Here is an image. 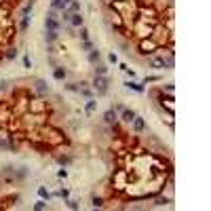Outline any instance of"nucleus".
Here are the masks:
<instances>
[{"mask_svg": "<svg viewBox=\"0 0 211 211\" xmlns=\"http://www.w3.org/2000/svg\"><path fill=\"white\" fill-rule=\"evenodd\" d=\"M27 26H30V17H27V15H21V21H19V32L23 34V32L27 30Z\"/></svg>", "mask_w": 211, "mask_h": 211, "instance_id": "obj_15", "label": "nucleus"}, {"mask_svg": "<svg viewBox=\"0 0 211 211\" xmlns=\"http://www.w3.org/2000/svg\"><path fill=\"white\" fill-rule=\"evenodd\" d=\"M51 9H66V2L63 0H51Z\"/></svg>", "mask_w": 211, "mask_h": 211, "instance_id": "obj_24", "label": "nucleus"}, {"mask_svg": "<svg viewBox=\"0 0 211 211\" xmlns=\"http://www.w3.org/2000/svg\"><path fill=\"white\" fill-rule=\"evenodd\" d=\"M61 19H63V21H70V13H66V11H63V13H61Z\"/></svg>", "mask_w": 211, "mask_h": 211, "instance_id": "obj_36", "label": "nucleus"}, {"mask_svg": "<svg viewBox=\"0 0 211 211\" xmlns=\"http://www.w3.org/2000/svg\"><path fill=\"white\" fill-rule=\"evenodd\" d=\"M38 194H40V199H44V201H49V199H51V192H49L44 186H40V188H38Z\"/></svg>", "mask_w": 211, "mask_h": 211, "instance_id": "obj_21", "label": "nucleus"}, {"mask_svg": "<svg viewBox=\"0 0 211 211\" xmlns=\"http://www.w3.org/2000/svg\"><path fill=\"white\" fill-rule=\"evenodd\" d=\"M95 108H97V101H95V99H91V97H89L87 106H85V112H87V114H93V112H95Z\"/></svg>", "mask_w": 211, "mask_h": 211, "instance_id": "obj_14", "label": "nucleus"}, {"mask_svg": "<svg viewBox=\"0 0 211 211\" xmlns=\"http://www.w3.org/2000/svg\"><path fill=\"white\" fill-rule=\"evenodd\" d=\"M70 23L74 27H80V26H85V19H82L80 13H72V15H70Z\"/></svg>", "mask_w": 211, "mask_h": 211, "instance_id": "obj_9", "label": "nucleus"}, {"mask_svg": "<svg viewBox=\"0 0 211 211\" xmlns=\"http://www.w3.org/2000/svg\"><path fill=\"white\" fill-rule=\"evenodd\" d=\"M17 55H19V51L15 49V47H9V49H7V53H4V57H7V59H15Z\"/></svg>", "mask_w": 211, "mask_h": 211, "instance_id": "obj_19", "label": "nucleus"}, {"mask_svg": "<svg viewBox=\"0 0 211 211\" xmlns=\"http://www.w3.org/2000/svg\"><path fill=\"white\" fill-rule=\"evenodd\" d=\"M91 205H93V207H104V199H99V196H93Z\"/></svg>", "mask_w": 211, "mask_h": 211, "instance_id": "obj_27", "label": "nucleus"}, {"mask_svg": "<svg viewBox=\"0 0 211 211\" xmlns=\"http://www.w3.org/2000/svg\"><path fill=\"white\" fill-rule=\"evenodd\" d=\"M89 61L93 63V66H95L97 61H101V53L97 51V49H91V51H89Z\"/></svg>", "mask_w": 211, "mask_h": 211, "instance_id": "obj_10", "label": "nucleus"}, {"mask_svg": "<svg viewBox=\"0 0 211 211\" xmlns=\"http://www.w3.org/2000/svg\"><path fill=\"white\" fill-rule=\"evenodd\" d=\"M63 2H66V7H68V4H70V2H72V0H63Z\"/></svg>", "mask_w": 211, "mask_h": 211, "instance_id": "obj_37", "label": "nucleus"}, {"mask_svg": "<svg viewBox=\"0 0 211 211\" xmlns=\"http://www.w3.org/2000/svg\"><path fill=\"white\" fill-rule=\"evenodd\" d=\"M104 123L108 125V127H112V125L118 123V112H116L114 108H108L104 112Z\"/></svg>", "mask_w": 211, "mask_h": 211, "instance_id": "obj_4", "label": "nucleus"}, {"mask_svg": "<svg viewBox=\"0 0 211 211\" xmlns=\"http://www.w3.org/2000/svg\"><path fill=\"white\" fill-rule=\"evenodd\" d=\"M57 163L66 167V165H70V163H72V156H68V154H61V156H57Z\"/></svg>", "mask_w": 211, "mask_h": 211, "instance_id": "obj_20", "label": "nucleus"}, {"mask_svg": "<svg viewBox=\"0 0 211 211\" xmlns=\"http://www.w3.org/2000/svg\"><path fill=\"white\" fill-rule=\"evenodd\" d=\"M66 205H68L70 209H78V203H76V201H72V199H66Z\"/></svg>", "mask_w": 211, "mask_h": 211, "instance_id": "obj_30", "label": "nucleus"}, {"mask_svg": "<svg viewBox=\"0 0 211 211\" xmlns=\"http://www.w3.org/2000/svg\"><path fill=\"white\" fill-rule=\"evenodd\" d=\"M66 74H68V72L63 70L61 66H55V70H53V78L55 80H63L66 78Z\"/></svg>", "mask_w": 211, "mask_h": 211, "instance_id": "obj_11", "label": "nucleus"}, {"mask_svg": "<svg viewBox=\"0 0 211 211\" xmlns=\"http://www.w3.org/2000/svg\"><path fill=\"white\" fill-rule=\"evenodd\" d=\"M34 91L38 95H47V93H49V85H47L42 78H38V80H34Z\"/></svg>", "mask_w": 211, "mask_h": 211, "instance_id": "obj_6", "label": "nucleus"}, {"mask_svg": "<svg viewBox=\"0 0 211 211\" xmlns=\"http://www.w3.org/2000/svg\"><path fill=\"white\" fill-rule=\"evenodd\" d=\"M167 203H171L167 196H156V199H154V205H156V207H163V205H167Z\"/></svg>", "mask_w": 211, "mask_h": 211, "instance_id": "obj_22", "label": "nucleus"}, {"mask_svg": "<svg viewBox=\"0 0 211 211\" xmlns=\"http://www.w3.org/2000/svg\"><path fill=\"white\" fill-rule=\"evenodd\" d=\"M23 66H26V68H32V61H30V57H27V55L23 57Z\"/></svg>", "mask_w": 211, "mask_h": 211, "instance_id": "obj_35", "label": "nucleus"}, {"mask_svg": "<svg viewBox=\"0 0 211 211\" xmlns=\"http://www.w3.org/2000/svg\"><path fill=\"white\" fill-rule=\"evenodd\" d=\"M34 0H27L26 4H23V9H21V15H30V13H32V9H34Z\"/></svg>", "mask_w": 211, "mask_h": 211, "instance_id": "obj_16", "label": "nucleus"}, {"mask_svg": "<svg viewBox=\"0 0 211 211\" xmlns=\"http://www.w3.org/2000/svg\"><path fill=\"white\" fill-rule=\"evenodd\" d=\"M9 89V80H0V91H7Z\"/></svg>", "mask_w": 211, "mask_h": 211, "instance_id": "obj_33", "label": "nucleus"}, {"mask_svg": "<svg viewBox=\"0 0 211 211\" xmlns=\"http://www.w3.org/2000/svg\"><path fill=\"white\" fill-rule=\"evenodd\" d=\"M57 175L61 177V179H66V177H68V171H66V169H59V171H57Z\"/></svg>", "mask_w": 211, "mask_h": 211, "instance_id": "obj_34", "label": "nucleus"}, {"mask_svg": "<svg viewBox=\"0 0 211 211\" xmlns=\"http://www.w3.org/2000/svg\"><path fill=\"white\" fill-rule=\"evenodd\" d=\"M91 85H93V89H95L97 95H106V93H108V85H110V82H108V78H106V76L95 74V78H93V82H91Z\"/></svg>", "mask_w": 211, "mask_h": 211, "instance_id": "obj_2", "label": "nucleus"}, {"mask_svg": "<svg viewBox=\"0 0 211 211\" xmlns=\"http://www.w3.org/2000/svg\"><path fill=\"white\" fill-rule=\"evenodd\" d=\"M160 80V76H146L144 78V85H148V82H158Z\"/></svg>", "mask_w": 211, "mask_h": 211, "instance_id": "obj_29", "label": "nucleus"}, {"mask_svg": "<svg viewBox=\"0 0 211 211\" xmlns=\"http://www.w3.org/2000/svg\"><path fill=\"white\" fill-rule=\"evenodd\" d=\"M47 207H49V205H47L44 199H42V201H38V203H34V209L36 211H42V209H47Z\"/></svg>", "mask_w": 211, "mask_h": 211, "instance_id": "obj_26", "label": "nucleus"}, {"mask_svg": "<svg viewBox=\"0 0 211 211\" xmlns=\"http://www.w3.org/2000/svg\"><path fill=\"white\" fill-rule=\"evenodd\" d=\"M80 49H82V51H91V49H93V42H91V40H82V42H80Z\"/></svg>", "mask_w": 211, "mask_h": 211, "instance_id": "obj_25", "label": "nucleus"}, {"mask_svg": "<svg viewBox=\"0 0 211 211\" xmlns=\"http://www.w3.org/2000/svg\"><path fill=\"white\" fill-rule=\"evenodd\" d=\"M137 49H140V53L141 55H152V53L158 49V42H154V40H141L140 44H137Z\"/></svg>", "mask_w": 211, "mask_h": 211, "instance_id": "obj_3", "label": "nucleus"}, {"mask_svg": "<svg viewBox=\"0 0 211 211\" xmlns=\"http://www.w3.org/2000/svg\"><path fill=\"white\" fill-rule=\"evenodd\" d=\"M106 72H108V66L101 61H97L95 63V74H101V76H106Z\"/></svg>", "mask_w": 211, "mask_h": 211, "instance_id": "obj_18", "label": "nucleus"}, {"mask_svg": "<svg viewBox=\"0 0 211 211\" xmlns=\"http://www.w3.org/2000/svg\"><path fill=\"white\" fill-rule=\"evenodd\" d=\"M66 89H68V91H78L80 85L78 82H70V85H66Z\"/></svg>", "mask_w": 211, "mask_h": 211, "instance_id": "obj_31", "label": "nucleus"}, {"mask_svg": "<svg viewBox=\"0 0 211 211\" xmlns=\"http://www.w3.org/2000/svg\"><path fill=\"white\" fill-rule=\"evenodd\" d=\"M148 68H152V70H163V68H165L163 57H150L148 59Z\"/></svg>", "mask_w": 211, "mask_h": 211, "instance_id": "obj_7", "label": "nucleus"}, {"mask_svg": "<svg viewBox=\"0 0 211 211\" xmlns=\"http://www.w3.org/2000/svg\"><path fill=\"white\" fill-rule=\"evenodd\" d=\"M63 11H66V13H70V15H72V13H80V4L76 2V0H72L70 4H68V9H63Z\"/></svg>", "mask_w": 211, "mask_h": 211, "instance_id": "obj_13", "label": "nucleus"}, {"mask_svg": "<svg viewBox=\"0 0 211 211\" xmlns=\"http://www.w3.org/2000/svg\"><path fill=\"white\" fill-rule=\"evenodd\" d=\"M55 196H61V199H68V196H70V192H68V188H61V190H57V192H55Z\"/></svg>", "mask_w": 211, "mask_h": 211, "instance_id": "obj_28", "label": "nucleus"}, {"mask_svg": "<svg viewBox=\"0 0 211 211\" xmlns=\"http://www.w3.org/2000/svg\"><path fill=\"white\" fill-rule=\"evenodd\" d=\"M125 87H127V89H133V91H137V93H144V85L135 82V80H127V82H125Z\"/></svg>", "mask_w": 211, "mask_h": 211, "instance_id": "obj_12", "label": "nucleus"}, {"mask_svg": "<svg viewBox=\"0 0 211 211\" xmlns=\"http://www.w3.org/2000/svg\"><path fill=\"white\" fill-rule=\"evenodd\" d=\"M135 116H137V114L133 112L131 108H125L123 112H120V116H118V120H123L125 125H131V123H133V118H135Z\"/></svg>", "mask_w": 211, "mask_h": 211, "instance_id": "obj_5", "label": "nucleus"}, {"mask_svg": "<svg viewBox=\"0 0 211 211\" xmlns=\"http://www.w3.org/2000/svg\"><path fill=\"white\" fill-rule=\"evenodd\" d=\"M131 125H133V131H135V133H141L144 129H146V120H144L141 116H135Z\"/></svg>", "mask_w": 211, "mask_h": 211, "instance_id": "obj_8", "label": "nucleus"}, {"mask_svg": "<svg viewBox=\"0 0 211 211\" xmlns=\"http://www.w3.org/2000/svg\"><path fill=\"white\" fill-rule=\"evenodd\" d=\"M59 19H57V13L55 9H51L47 13V19H44V30H49V32H59Z\"/></svg>", "mask_w": 211, "mask_h": 211, "instance_id": "obj_1", "label": "nucleus"}, {"mask_svg": "<svg viewBox=\"0 0 211 211\" xmlns=\"http://www.w3.org/2000/svg\"><path fill=\"white\" fill-rule=\"evenodd\" d=\"M57 36H59V32H49V30H47V34H44V40H47L49 44H53L55 40H57Z\"/></svg>", "mask_w": 211, "mask_h": 211, "instance_id": "obj_17", "label": "nucleus"}, {"mask_svg": "<svg viewBox=\"0 0 211 211\" xmlns=\"http://www.w3.org/2000/svg\"><path fill=\"white\" fill-rule=\"evenodd\" d=\"M108 61H110V63H118V57H116V53H110V55H108Z\"/></svg>", "mask_w": 211, "mask_h": 211, "instance_id": "obj_32", "label": "nucleus"}, {"mask_svg": "<svg viewBox=\"0 0 211 211\" xmlns=\"http://www.w3.org/2000/svg\"><path fill=\"white\" fill-rule=\"evenodd\" d=\"M78 36H80V40H89V30L85 26H80L78 27Z\"/></svg>", "mask_w": 211, "mask_h": 211, "instance_id": "obj_23", "label": "nucleus"}]
</instances>
